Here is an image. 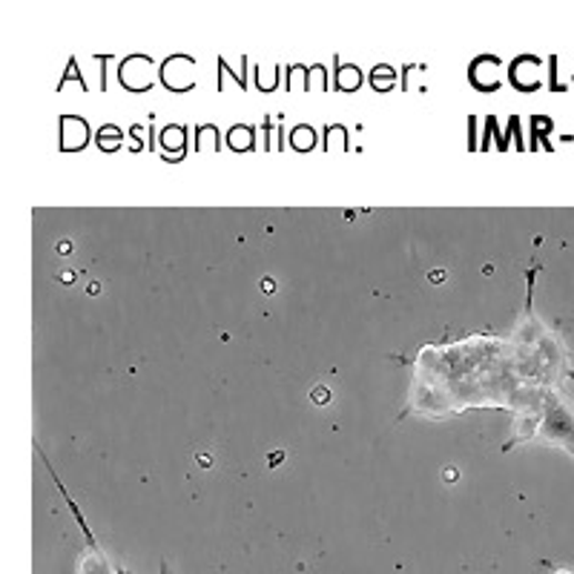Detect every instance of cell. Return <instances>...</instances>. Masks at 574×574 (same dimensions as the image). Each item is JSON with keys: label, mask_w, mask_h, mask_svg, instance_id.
<instances>
[{"label": "cell", "mask_w": 574, "mask_h": 574, "mask_svg": "<svg viewBox=\"0 0 574 574\" xmlns=\"http://www.w3.org/2000/svg\"><path fill=\"white\" fill-rule=\"evenodd\" d=\"M554 574H574V572H554Z\"/></svg>", "instance_id": "obj_1"}]
</instances>
